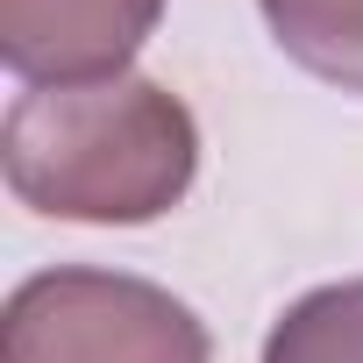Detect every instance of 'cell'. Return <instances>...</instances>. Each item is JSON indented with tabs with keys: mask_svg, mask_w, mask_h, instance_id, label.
Masks as SVG:
<instances>
[{
	"mask_svg": "<svg viewBox=\"0 0 363 363\" xmlns=\"http://www.w3.org/2000/svg\"><path fill=\"white\" fill-rule=\"evenodd\" d=\"M0 171L36 214L135 228L186 200L200 128L178 93L135 72L93 86H29L0 128Z\"/></svg>",
	"mask_w": 363,
	"mask_h": 363,
	"instance_id": "6da1fadb",
	"label": "cell"
},
{
	"mask_svg": "<svg viewBox=\"0 0 363 363\" xmlns=\"http://www.w3.org/2000/svg\"><path fill=\"white\" fill-rule=\"evenodd\" d=\"M264 363H363V278L356 285H320L264 342Z\"/></svg>",
	"mask_w": 363,
	"mask_h": 363,
	"instance_id": "5b68a950",
	"label": "cell"
},
{
	"mask_svg": "<svg viewBox=\"0 0 363 363\" xmlns=\"http://www.w3.org/2000/svg\"><path fill=\"white\" fill-rule=\"evenodd\" d=\"M257 8L313 79L363 93V0H257Z\"/></svg>",
	"mask_w": 363,
	"mask_h": 363,
	"instance_id": "277c9868",
	"label": "cell"
},
{
	"mask_svg": "<svg viewBox=\"0 0 363 363\" xmlns=\"http://www.w3.org/2000/svg\"><path fill=\"white\" fill-rule=\"evenodd\" d=\"M0 363H214L207 328L128 271H43L8 292Z\"/></svg>",
	"mask_w": 363,
	"mask_h": 363,
	"instance_id": "7a4b0ae2",
	"label": "cell"
},
{
	"mask_svg": "<svg viewBox=\"0 0 363 363\" xmlns=\"http://www.w3.org/2000/svg\"><path fill=\"white\" fill-rule=\"evenodd\" d=\"M164 0H0V57L29 86L121 79Z\"/></svg>",
	"mask_w": 363,
	"mask_h": 363,
	"instance_id": "3957f363",
	"label": "cell"
}]
</instances>
